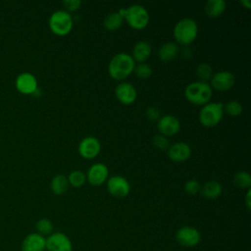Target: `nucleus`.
Masks as SVG:
<instances>
[{"label": "nucleus", "instance_id": "f257e3e1", "mask_svg": "<svg viewBox=\"0 0 251 251\" xmlns=\"http://www.w3.org/2000/svg\"><path fill=\"white\" fill-rule=\"evenodd\" d=\"M135 65V62L129 54L121 52L114 55L110 60L108 73L113 79L122 81L133 73Z\"/></svg>", "mask_w": 251, "mask_h": 251}, {"label": "nucleus", "instance_id": "f03ea898", "mask_svg": "<svg viewBox=\"0 0 251 251\" xmlns=\"http://www.w3.org/2000/svg\"><path fill=\"white\" fill-rule=\"evenodd\" d=\"M118 13L123 17L127 25L133 29L145 28L150 21L147 9L140 4H133L126 8H121Z\"/></svg>", "mask_w": 251, "mask_h": 251}, {"label": "nucleus", "instance_id": "7ed1b4c3", "mask_svg": "<svg viewBox=\"0 0 251 251\" xmlns=\"http://www.w3.org/2000/svg\"><path fill=\"white\" fill-rule=\"evenodd\" d=\"M213 95V89L208 82L203 81H193L187 84L184 88L185 99L197 106H204L209 103Z\"/></svg>", "mask_w": 251, "mask_h": 251}, {"label": "nucleus", "instance_id": "20e7f679", "mask_svg": "<svg viewBox=\"0 0 251 251\" xmlns=\"http://www.w3.org/2000/svg\"><path fill=\"white\" fill-rule=\"evenodd\" d=\"M173 33L176 41V43L188 46L198 35V25L191 18H183L175 25Z\"/></svg>", "mask_w": 251, "mask_h": 251}, {"label": "nucleus", "instance_id": "39448f33", "mask_svg": "<svg viewBox=\"0 0 251 251\" xmlns=\"http://www.w3.org/2000/svg\"><path fill=\"white\" fill-rule=\"evenodd\" d=\"M50 30L58 35L65 36L69 34L74 26V20L70 13L65 10H57L53 12L49 18Z\"/></svg>", "mask_w": 251, "mask_h": 251}, {"label": "nucleus", "instance_id": "423d86ee", "mask_svg": "<svg viewBox=\"0 0 251 251\" xmlns=\"http://www.w3.org/2000/svg\"><path fill=\"white\" fill-rule=\"evenodd\" d=\"M224 117V104L209 102L199 111V122L205 127H214L220 124Z\"/></svg>", "mask_w": 251, "mask_h": 251}, {"label": "nucleus", "instance_id": "0eeeda50", "mask_svg": "<svg viewBox=\"0 0 251 251\" xmlns=\"http://www.w3.org/2000/svg\"><path fill=\"white\" fill-rule=\"evenodd\" d=\"M108 192L116 198H125L130 192V184L128 180L122 176H112L107 181Z\"/></svg>", "mask_w": 251, "mask_h": 251}, {"label": "nucleus", "instance_id": "6e6552de", "mask_svg": "<svg viewBox=\"0 0 251 251\" xmlns=\"http://www.w3.org/2000/svg\"><path fill=\"white\" fill-rule=\"evenodd\" d=\"M176 239L183 247H194L200 242L201 233L194 226H184L176 230Z\"/></svg>", "mask_w": 251, "mask_h": 251}, {"label": "nucleus", "instance_id": "1a4fd4ad", "mask_svg": "<svg viewBox=\"0 0 251 251\" xmlns=\"http://www.w3.org/2000/svg\"><path fill=\"white\" fill-rule=\"evenodd\" d=\"M79 155L86 160H92L97 157L101 151V143L94 136H86L82 138L77 147Z\"/></svg>", "mask_w": 251, "mask_h": 251}, {"label": "nucleus", "instance_id": "9d476101", "mask_svg": "<svg viewBox=\"0 0 251 251\" xmlns=\"http://www.w3.org/2000/svg\"><path fill=\"white\" fill-rule=\"evenodd\" d=\"M209 84L212 89L226 91L231 89L235 84V76L229 71H220L212 75Z\"/></svg>", "mask_w": 251, "mask_h": 251}, {"label": "nucleus", "instance_id": "9b49d317", "mask_svg": "<svg viewBox=\"0 0 251 251\" xmlns=\"http://www.w3.org/2000/svg\"><path fill=\"white\" fill-rule=\"evenodd\" d=\"M45 249L47 251H73V244L67 234L56 231L47 236Z\"/></svg>", "mask_w": 251, "mask_h": 251}, {"label": "nucleus", "instance_id": "f8f14e48", "mask_svg": "<svg viewBox=\"0 0 251 251\" xmlns=\"http://www.w3.org/2000/svg\"><path fill=\"white\" fill-rule=\"evenodd\" d=\"M15 86L20 93L25 95L34 94L38 89L36 77L27 72L22 73L17 76Z\"/></svg>", "mask_w": 251, "mask_h": 251}, {"label": "nucleus", "instance_id": "ddd939ff", "mask_svg": "<svg viewBox=\"0 0 251 251\" xmlns=\"http://www.w3.org/2000/svg\"><path fill=\"white\" fill-rule=\"evenodd\" d=\"M86 180L94 186H99L109 178L108 167L103 163L93 164L86 173Z\"/></svg>", "mask_w": 251, "mask_h": 251}, {"label": "nucleus", "instance_id": "4468645a", "mask_svg": "<svg viewBox=\"0 0 251 251\" xmlns=\"http://www.w3.org/2000/svg\"><path fill=\"white\" fill-rule=\"evenodd\" d=\"M157 128L159 133L169 137L176 135L180 129L179 120L173 115L161 116L157 122Z\"/></svg>", "mask_w": 251, "mask_h": 251}, {"label": "nucleus", "instance_id": "2eb2a0df", "mask_svg": "<svg viewBox=\"0 0 251 251\" xmlns=\"http://www.w3.org/2000/svg\"><path fill=\"white\" fill-rule=\"evenodd\" d=\"M115 96L120 103L124 105H131L136 100L137 91L130 82L122 81L115 88Z\"/></svg>", "mask_w": 251, "mask_h": 251}, {"label": "nucleus", "instance_id": "dca6fc26", "mask_svg": "<svg viewBox=\"0 0 251 251\" xmlns=\"http://www.w3.org/2000/svg\"><path fill=\"white\" fill-rule=\"evenodd\" d=\"M191 152L190 145L182 141L173 143L167 150L169 159L176 163H181L188 160L191 156Z\"/></svg>", "mask_w": 251, "mask_h": 251}, {"label": "nucleus", "instance_id": "f3484780", "mask_svg": "<svg viewBox=\"0 0 251 251\" xmlns=\"http://www.w3.org/2000/svg\"><path fill=\"white\" fill-rule=\"evenodd\" d=\"M46 248V238L37 232L27 234L21 245L22 251H44Z\"/></svg>", "mask_w": 251, "mask_h": 251}, {"label": "nucleus", "instance_id": "a211bd4d", "mask_svg": "<svg viewBox=\"0 0 251 251\" xmlns=\"http://www.w3.org/2000/svg\"><path fill=\"white\" fill-rule=\"evenodd\" d=\"M151 53H152L151 45L147 41L140 40L134 44L130 56L132 57L134 62H137L138 64H140V63H145L151 56Z\"/></svg>", "mask_w": 251, "mask_h": 251}, {"label": "nucleus", "instance_id": "6ab92c4d", "mask_svg": "<svg viewBox=\"0 0 251 251\" xmlns=\"http://www.w3.org/2000/svg\"><path fill=\"white\" fill-rule=\"evenodd\" d=\"M178 44L173 41H168L160 46L158 51V57L163 62H170L178 55Z\"/></svg>", "mask_w": 251, "mask_h": 251}, {"label": "nucleus", "instance_id": "aec40b11", "mask_svg": "<svg viewBox=\"0 0 251 251\" xmlns=\"http://www.w3.org/2000/svg\"><path fill=\"white\" fill-rule=\"evenodd\" d=\"M226 9V3L224 0H208L204 5L205 14L212 19L221 17Z\"/></svg>", "mask_w": 251, "mask_h": 251}, {"label": "nucleus", "instance_id": "412c9836", "mask_svg": "<svg viewBox=\"0 0 251 251\" xmlns=\"http://www.w3.org/2000/svg\"><path fill=\"white\" fill-rule=\"evenodd\" d=\"M200 192L202 196L207 199H216L221 196L223 192V186L217 180H209L201 186Z\"/></svg>", "mask_w": 251, "mask_h": 251}, {"label": "nucleus", "instance_id": "4be33fe9", "mask_svg": "<svg viewBox=\"0 0 251 251\" xmlns=\"http://www.w3.org/2000/svg\"><path fill=\"white\" fill-rule=\"evenodd\" d=\"M123 23L124 19L118 12H111L107 14L103 20V25L109 31H115L119 29Z\"/></svg>", "mask_w": 251, "mask_h": 251}, {"label": "nucleus", "instance_id": "5701e85b", "mask_svg": "<svg viewBox=\"0 0 251 251\" xmlns=\"http://www.w3.org/2000/svg\"><path fill=\"white\" fill-rule=\"evenodd\" d=\"M69 185L68 177L64 175H56L50 182V188L56 195L64 194L68 190Z\"/></svg>", "mask_w": 251, "mask_h": 251}, {"label": "nucleus", "instance_id": "b1692460", "mask_svg": "<svg viewBox=\"0 0 251 251\" xmlns=\"http://www.w3.org/2000/svg\"><path fill=\"white\" fill-rule=\"evenodd\" d=\"M232 181L240 189H249L251 186V176L246 171H238L233 175Z\"/></svg>", "mask_w": 251, "mask_h": 251}, {"label": "nucleus", "instance_id": "393cba45", "mask_svg": "<svg viewBox=\"0 0 251 251\" xmlns=\"http://www.w3.org/2000/svg\"><path fill=\"white\" fill-rule=\"evenodd\" d=\"M195 75L199 81L208 82L214 75L213 68L208 63H200L195 69Z\"/></svg>", "mask_w": 251, "mask_h": 251}, {"label": "nucleus", "instance_id": "a878e982", "mask_svg": "<svg viewBox=\"0 0 251 251\" xmlns=\"http://www.w3.org/2000/svg\"><path fill=\"white\" fill-rule=\"evenodd\" d=\"M67 177H68L69 184H71L73 187H75V188L81 187L86 181L85 174L79 170H75L71 172Z\"/></svg>", "mask_w": 251, "mask_h": 251}, {"label": "nucleus", "instance_id": "bb28decb", "mask_svg": "<svg viewBox=\"0 0 251 251\" xmlns=\"http://www.w3.org/2000/svg\"><path fill=\"white\" fill-rule=\"evenodd\" d=\"M35 228H36V232L42 236H49L51 233H53V229H54V226L52 224V222L46 218H42L40 219L36 225H35Z\"/></svg>", "mask_w": 251, "mask_h": 251}, {"label": "nucleus", "instance_id": "cd10ccee", "mask_svg": "<svg viewBox=\"0 0 251 251\" xmlns=\"http://www.w3.org/2000/svg\"><path fill=\"white\" fill-rule=\"evenodd\" d=\"M243 112V106L237 100H230L224 104V113H226L230 117H238Z\"/></svg>", "mask_w": 251, "mask_h": 251}, {"label": "nucleus", "instance_id": "c85d7f7f", "mask_svg": "<svg viewBox=\"0 0 251 251\" xmlns=\"http://www.w3.org/2000/svg\"><path fill=\"white\" fill-rule=\"evenodd\" d=\"M133 73L135 74V75L140 78V79H147L152 75L153 70L152 68L146 64V63H140L135 65Z\"/></svg>", "mask_w": 251, "mask_h": 251}, {"label": "nucleus", "instance_id": "c756f323", "mask_svg": "<svg viewBox=\"0 0 251 251\" xmlns=\"http://www.w3.org/2000/svg\"><path fill=\"white\" fill-rule=\"evenodd\" d=\"M152 144L153 146L161 151H165L168 150V148L170 147V141L169 138L161 133H156L153 138H152Z\"/></svg>", "mask_w": 251, "mask_h": 251}, {"label": "nucleus", "instance_id": "7c9ffc66", "mask_svg": "<svg viewBox=\"0 0 251 251\" xmlns=\"http://www.w3.org/2000/svg\"><path fill=\"white\" fill-rule=\"evenodd\" d=\"M201 185L196 179H189L184 183V190L190 195H194L200 191Z\"/></svg>", "mask_w": 251, "mask_h": 251}, {"label": "nucleus", "instance_id": "2f4dec72", "mask_svg": "<svg viewBox=\"0 0 251 251\" xmlns=\"http://www.w3.org/2000/svg\"><path fill=\"white\" fill-rule=\"evenodd\" d=\"M62 4L65 8L64 10L71 14L72 12H75L80 8L81 1L80 0H65L63 1Z\"/></svg>", "mask_w": 251, "mask_h": 251}, {"label": "nucleus", "instance_id": "473e14b6", "mask_svg": "<svg viewBox=\"0 0 251 251\" xmlns=\"http://www.w3.org/2000/svg\"><path fill=\"white\" fill-rule=\"evenodd\" d=\"M145 116L149 121L152 122H158V120L161 118L160 111L156 107H148L145 111Z\"/></svg>", "mask_w": 251, "mask_h": 251}, {"label": "nucleus", "instance_id": "72a5a7b5", "mask_svg": "<svg viewBox=\"0 0 251 251\" xmlns=\"http://www.w3.org/2000/svg\"><path fill=\"white\" fill-rule=\"evenodd\" d=\"M179 53H180V56H181L183 59H185V60L190 59L191 56H192V51H191V49H190L188 46H183L182 48H180L178 54H179Z\"/></svg>", "mask_w": 251, "mask_h": 251}, {"label": "nucleus", "instance_id": "f704fd0d", "mask_svg": "<svg viewBox=\"0 0 251 251\" xmlns=\"http://www.w3.org/2000/svg\"><path fill=\"white\" fill-rule=\"evenodd\" d=\"M251 190L250 188L247 189V192H246V195H245V205H246V208L248 210H250V207H251Z\"/></svg>", "mask_w": 251, "mask_h": 251}, {"label": "nucleus", "instance_id": "c9c22d12", "mask_svg": "<svg viewBox=\"0 0 251 251\" xmlns=\"http://www.w3.org/2000/svg\"><path fill=\"white\" fill-rule=\"evenodd\" d=\"M240 4L247 10L251 8V1L250 0H240Z\"/></svg>", "mask_w": 251, "mask_h": 251}]
</instances>
